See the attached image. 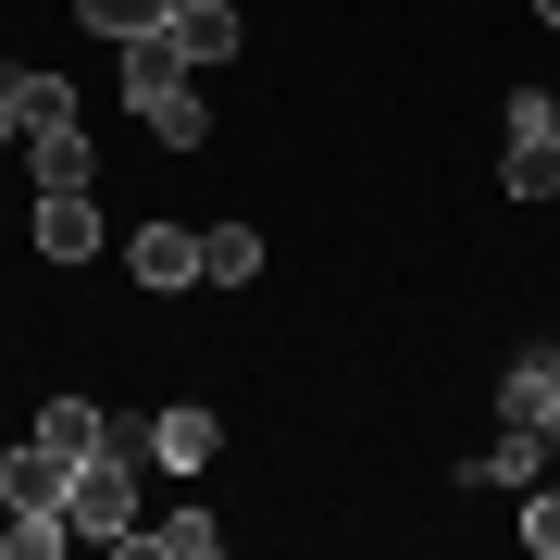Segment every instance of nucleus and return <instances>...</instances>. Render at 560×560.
Masks as SVG:
<instances>
[{
  "instance_id": "1",
  "label": "nucleus",
  "mask_w": 560,
  "mask_h": 560,
  "mask_svg": "<svg viewBox=\"0 0 560 560\" xmlns=\"http://www.w3.org/2000/svg\"><path fill=\"white\" fill-rule=\"evenodd\" d=\"M125 101L150 113V138H162V150H200V138H212L200 88H187V50H175V25H150V38H125Z\"/></svg>"
},
{
  "instance_id": "2",
  "label": "nucleus",
  "mask_w": 560,
  "mask_h": 560,
  "mask_svg": "<svg viewBox=\"0 0 560 560\" xmlns=\"http://www.w3.org/2000/svg\"><path fill=\"white\" fill-rule=\"evenodd\" d=\"M138 474H150V460H113V448H88V460H75V486H62L75 536H101V548H125V536H138Z\"/></svg>"
},
{
  "instance_id": "3",
  "label": "nucleus",
  "mask_w": 560,
  "mask_h": 560,
  "mask_svg": "<svg viewBox=\"0 0 560 560\" xmlns=\"http://www.w3.org/2000/svg\"><path fill=\"white\" fill-rule=\"evenodd\" d=\"M511 200H560V113L536 88L511 101Z\"/></svg>"
},
{
  "instance_id": "4",
  "label": "nucleus",
  "mask_w": 560,
  "mask_h": 560,
  "mask_svg": "<svg viewBox=\"0 0 560 560\" xmlns=\"http://www.w3.org/2000/svg\"><path fill=\"white\" fill-rule=\"evenodd\" d=\"M62 486H75V460H62L50 436H25L13 460H0V511H13V523L25 511H62Z\"/></svg>"
},
{
  "instance_id": "5",
  "label": "nucleus",
  "mask_w": 560,
  "mask_h": 560,
  "mask_svg": "<svg viewBox=\"0 0 560 560\" xmlns=\"http://www.w3.org/2000/svg\"><path fill=\"white\" fill-rule=\"evenodd\" d=\"M499 423L560 436V349H536V361H511V374H499Z\"/></svg>"
},
{
  "instance_id": "6",
  "label": "nucleus",
  "mask_w": 560,
  "mask_h": 560,
  "mask_svg": "<svg viewBox=\"0 0 560 560\" xmlns=\"http://www.w3.org/2000/svg\"><path fill=\"white\" fill-rule=\"evenodd\" d=\"M125 275H138L150 300H175V287H200V237H187V224H138V249H125Z\"/></svg>"
},
{
  "instance_id": "7",
  "label": "nucleus",
  "mask_w": 560,
  "mask_h": 560,
  "mask_svg": "<svg viewBox=\"0 0 560 560\" xmlns=\"http://www.w3.org/2000/svg\"><path fill=\"white\" fill-rule=\"evenodd\" d=\"M38 249L62 261V275L101 249V212H88V187H38Z\"/></svg>"
},
{
  "instance_id": "8",
  "label": "nucleus",
  "mask_w": 560,
  "mask_h": 560,
  "mask_svg": "<svg viewBox=\"0 0 560 560\" xmlns=\"http://www.w3.org/2000/svg\"><path fill=\"white\" fill-rule=\"evenodd\" d=\"M125 548H138V560H212V548H224V511H162V523H138Z\"/></svg>"
},
{
  "instance_id": "9",
  "label": "nucleus",
  "mask_w": 560,
  "mask_h": 560,
  "mask_svg": "<svg viewBox=\"0 0 560 560\" xmlns=\"http://www.w3.org/2000/svg\"><path fill=\"white\" fill-rule=\"evenodd\" d=\"M25 175L38 187H88V125L62 113V125H25Z\"/></svg>"
},
{
  "instance_id": "10",
  "label": "nucleus",
  "mask_w": 560,
  "mask_h": 560,
  "mask_svg": "<svg viewBox=\"0 0 560 560\" xmlns=\"http://www.w3.org/2000/svg\"><path fill=\"white\" fill-rule=\"evenodd\" d=\"M212 448H224V423H212V411H150V460H162V474H200Z\"/></svg>"
},
{
  "instance_id": "11",
  "label": "nucleus",
  "mask_w": 560,
  "mask_h": 560,
  "mask_svg": "<svg viewBox=\"0 0 560 560\" xmlns=\"http://www.w3.org/2000/svg\"><path fill=\"white\" fill-rule=\"evenodd\" d=\"M237 38H249V25L224 13V0H187V13H175V50H187V75H200V62H224Z\"/></svg>"
},
{
  "instance_id": "12",
  "label": "nucleus",
  "mask_w": 560,
  "mask_h": 560,
  "mask_svg": "<svg viewBox=\"0 0 560 560\" xmlns=\"http://www.w3.org/2000/svg\"><path fill=\"white\" fill-rule=\"evenodd\" d=\"M261 275V224H212L200 237V287H249Z\"/></svg>"
},
{
  "instance_id": "13",
  "label": "nucleus",
  "mask_w": 560,
  "mask_h": 560,
  "mask_svg": "<svg viewBox=\"0 0 560 560\" xmlns=\"http://www.w3.org/2000/svg\"><path fill=\"white\" fill-rule=\"evenodd\" d=\"M75 25H101V38H150V25H175V0H75Z\"/></svg>"
},
{
  "instance_id": "14",
  "label": "nucleus",
  "mask_w": 560,
  "mask_h": 560,
  "mask_svg": "<svg viewBox=\"0 0 560 560\" xmlns=\"http://www.w3.org/2000/svg\"><path fill=\"white\" fill-rule=\"evenodd\" d=\"M536 460H548V436H523V423H499V448L474 460V486H536Z\"/></svg>"
},
{
  "instance_id": "15",
  "label": "nucleus",
  "mask_w": 560,
  "mask_h": 560,
  "mask_svg": "<svg viewBox=\"0 0 560 560\" xmlns=\"http://www.w3.org/2000/svg\"><path fill=\"white\" fill-rule=\"evenodd\" d=\"M0 88H13V113H25V125H62V113H75V88H62V75H38V62H13Z\"/></svg>"
},
{
  "instance_id": "16",
  "label": "nucleus",
  "mask_w": 560,
  "mask_h": 560,
  "mask_svg": "<svg viewBox=\"0 0 560 560\" xmlns=\"http://www.w3.org/2000/svg\"><path fill=\"white\" fill-rule=\"evenodd\" d=\"M101 423H113V411H88V399H50V411H38V436H50L62 460H88V448H101Z\"/></svg>"
},
{
  "instance_id": "17",
  "label": "nucleus",
  "mask_w": 560,
  "mask_h": 560,
  "mask_svg": "<svg viewBox=\"0 0 560 560\" xmlns=\"http://www.w3.org/2000/svg\"><path fill=\"white\" fill-rule=\"evenodd\" d=\"M523 548H536V560H560V499H548V486L523 499Z\"/></svg>"
},
{
  "instance_id": "18",
  "label": "nucleus",
  "mask_w": 560,
  "mask_h": 560,
  "mask_svg": "<svg viewBox=\"0 0 560 560\" xmlns=\"http://www.w3.org/2000/svg\"><path fill=\"white\" fill-rule=\"evenodd\" d=\"M0 138H25V113H13V88H0Z\"/></svg>"
},
{
  "instance_id": "19",
  "label": "nucleus",
  "mask_w": 560,
  "mask_h": 560,
  "mask_svg": "<svg viewBox=\"0 0 560 560\" xmlns=\"http://www.w3.org/2000/svg\"><path fill=\"white\" fill-rule=\"evenodd\" d=\"M536 25H548V38H560V0H536Z\"/></svg>"
},
{
  "instance_id": "20",
  "label": "nucleus",
  "mask_w": 560,
  "mask_h": 560,
  "mask_svg": "<svg viewBox=\"0 0 560 560\" xmlns=\"http://www.w3.org/2000/svg\"><path fill=\"white\" fill-rule=\"evenodd\" d=\"M175 13H187V0H175Z\"/></svg>"
}]
</instances>
